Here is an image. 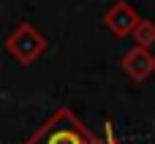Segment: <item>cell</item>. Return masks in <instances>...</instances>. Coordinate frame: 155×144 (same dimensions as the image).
Segmentation results:
<instances>
[{"label":"cell","instance_id":"obj_1","mask_svg":"<svg viewBox=\"0 0 155 144\" xmlns=\"http://www.w3.org/2000/svg\"><path fill=\"white\" fill-rule=\"evenodd\" d=\"M35 144H90V139H84V133L76 128L74 120L57 117L52 120V125H46V131H41Z\"/></svg>","mask_w":155,"mask_h":144}]
</instances>
